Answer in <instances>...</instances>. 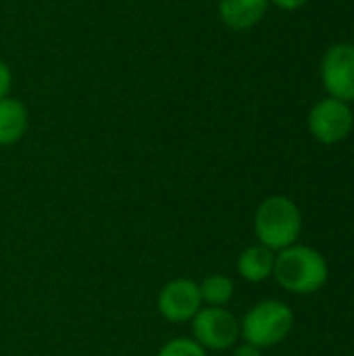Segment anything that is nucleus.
Returning <instances> with one entry per match:
<instances>
[{
  "instance_id": "f257e3e1",
  "label": "nucleus",
  "mask_w": 354,
  "mask_h": 356,
  "mask_svg": "<svg viewBox=\"0 0 354 356\" xmlns=\"http://www.w3.org/2000/svg\"><path fill=\"white\" fill-rule=\"evenodd\" d=\"M328 263L311 246L294 244L275 254L273 277L292 294H315L328 282Z\"/></svg>"
},
{
  "instance_id": "f03ea898",
  "label": "nucleus",
  "mask_w": 354,
  "mask_h": 356,
  "mask_svg": "<svg viewBox=\"0 0 354 356\" xmlns=\"http://www.w3.org/2000/svg\"><path fill=\"white\" fill-rule=\"evenodd\" d=\"M255 236L259 244L273 252L294 246L303 232V215L288 196H271L263 200L255 213Z\"/></svg>"
},
{
  "instance_id": "7ed1b4c3",
  "label": "nucleus",
  "mask_w": 354,
  "mask_h": 356,
  "mask_svg": "<svg viewBox=\"0 0 354 356\" xmlns=\"http://www.w3.org/2000/svg\"><path fill=\"white\" fill-rule=\"evenodd\" d=\"M294 327V313L286 302L263 300L255 305L240 321V338L257 348L282 344Z\"/></svg>"
},
{
  "instance_id": "20e7f679",
  "label": "nucleus",
  "mask_w": 354,
  "mask_h": 356,
  "mask_svg": "<svg viewBox=\"0 0 354 356\" xmlns=\"http://www.w3.org/2000/svg\"><path fill=\"white\" fill-rule=\"evenodd\" d=\"M192 323V340L204 350H227L240 340V319L225 307H202Z\"/></svg>"
},
{
  "instance_id": "39448f33",
  "label": "nucleus",
  "mask_w": 354,
  "mask_h": 356,
  "mask_svg": "<svg viewBox=\"0 0 354 356\" xmlns=\"http://www.w3.org/2000/svg\"><path fill=\"white\" fill-rule=\"evenodd\" d=\"M156 309L169 323H188L202 309L198 282L190 277H175L167 282L156 296Z\"/></svg>"
},
{
  "instance_id": "423d86ee",
  "label": "nucleus",
  "mask_w": 354,
  "mask_h": 356,
  "mask_svg": "<svg viewBox=\"0 0 354 356\" xmlns=\"http://www.w3.org/2000/svg\"><path fill=\"white\" fill-rule=\"evenodd\" d=\"M353 111L338 98H325L317 102L309 115L311 134L323 144L342 142L353 131Z\"/></svg>"
},
{
  "instance_id": "0eeeda50",
  "label": "nucleus",
  "mask_w": 354,
  "mask_h": 356,
  "mask_svg": "<svg viewBox=\"0 0 354 356\" xmlns=\"http://www.w3.org/2000/svg\"><path fill=\"white\" fill-rule=\"evenodd\" d=\"M321 79L332 98L342 102L354 100V46L336 44L321 63Z\"/></svg>"
},
{
  "instance_id": "6e6552de",
  "label": "nucleus",
  "mask_w": 354,
  "mask_h": 356,
  "mask_svg": "<svg viewBox=\"0 0 354 356\" xmlns=\"http://www.w3.org/2000/svg\"><path fill=\"white\" fill-rule=\"evenodd\" d=\"M269 0H219V19L236 31L255 27L267 13Z\"/></svg>"
},
{
  "instance_id": "1a4fd4ad",
  "label": "nucleus",
  "mask_w": 354,
  "mask_h": 356,
  "mask_svg": "<svg viewBox=\"0 0 354 356\" xmlns=\"http://www.w3.org/2000/svg\"><path fill=\"white\" fill-rule=\"evenodd\" d=\"M236 267H238V273L242 280H246L250 284H261L273 275L275 252L263 244H252L240 252Z\"/></svg>"
},
{
  "instance_id": "9d476101",
  "label": "nucleus",
  "mask_w": 354,
  "mask_h": 356,
  "mask_svg": "<svg viewBox=\"0 0 354 356\" xmlns=\"http://www.w3.org/2000/svg\"><path fill=\"white\" fill-rule=\"evenodd\" d=\"M29 125L27 108L17 98H2L0 100V146L17 144Z\"/></svg>"
},
{
  "instance_id": "9b49d317",
  "label": "nucleus",
  "mask_w": 354,
  "mask_h": 356,
  "mask_svg": "<svg viewBox=\"0 0 354 356\" xmlns=\"http://www.w3.org/2000/svg\"><path fill=\"white\" fill-rule=\"evenodd\" d=\"M198 290H200L202 305L207 307H225L234 298V282L232 277L221 273L204 277L198 284Z\"/></svg>"
},
{
  "instance_id": "f8f14e48",
  "label": "nucleus",
  "mask_w": 354,
  "mask_h": 356,
  "mask_svg": "<svg viewBox=\"0 0 354 356\" xmlns=\"http://www.w3.org/2000/svg\"><path fill=\"white\" fill-rule=\"evenodd\" d=\"M156 356H207V350L192 338H173L161 346Z\"/></svg>"
},
{
  "instance_id": "ddd939ff",
  "label": "nucleus",
  "mask_w": 354,
  "mask_h": 356,
  "mask_svg": "<svg viewBox=\"0 0 354 356\" xmlns=\"http://www.w3.org/2000/svg\"><path fill=\"white\" fill-rule=\"evenodd\" d=\"M10 83H13L10 69H8V65L0 58V100L8 96V92H10Z\"/></svg>"
},
{
  "instance_id": "4468645a",
  "label": "nucleus",
  "mask_w": 354,
  "mask_h": 356,
  "mask_svg": "<svg viewBox=\"0 0 354 356\" xmlns=\"http://www.w3.org/2000/svg\"><path fill=\"white\" fill-rule=\"evenodd\" d=\"M232 356H263V353H261V348H257V346L244 342V344H240V346L234 350V355Z\"/></svg>"
},
{
  "instance_id": "2eb2a0df",
  "label": "nucleus",
  "mask_w": 354,
  "mask_h": 356,
  "mask_svg": "<svg viewBox=\"0 0 354 356\" xmlns=\"http://www.w3.org/2000/svg\"><path fill=\"white\" fill-rule=\"evenodd\" d=\"M273 4H277L280 8H284V10H294V8H300V6H305L309 0H271Z\"/></svg>"
}]
</instances>
